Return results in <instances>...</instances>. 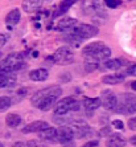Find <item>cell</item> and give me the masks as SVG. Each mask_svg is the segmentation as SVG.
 I'll list each match as a JSON object with an SVG mask.
<instances>
[{
	"mask_svg": "<svg viewBox=\"0 0 136 147\" xmlns=\"http://www.w3.org/2000/svg\"><path fill=\"white\" fill-rule=\"evenodd\" d=\"M127 74L128 76H136V64H132L127 68Z\"/></svg>",
	"mask_w": 136,
	"mask_h": 147,
	"instance_id": "f546056e",
	"label": "cell"
},
{
	"mask_svg": "<svg viewBox=\"0 0 136 147\" xmlns=\"http://www.w3.org/2000/svg\"><path fill=\"white\" fill-rule=\"evenodd\" d=\"M62 146H64V147H75V144H74V142H73V140H70V142H66V143H64Z\"/></svg>",
	"mask_w": 136,
	"mask_h": 147,
	"instance_id": "e575fe53",
	"label": "cell"
},
{
	"mask_svg": "<svg viewBox=\"0 0 136 147\" xmlns=\"http://www.w3.org/2000/svg\"><path fill=\"white\" fill-rule=\"evenodd\" d=\"M5 41H7V37H5L4 34H0V48L5 44Z\"/></svg>",
	"mask_w": 136,
	"mask_h": 147,
	"instance_id": "836d02e7",
	"label": "cell"
},
{
	"mask_svg": "<svg viewBox=\"0 0 136 147\" xmlns=\"http://www.w3.org/2000/svg\"><path fill=\"white\" fill-rule=\"evenodd\" d=\"M100 105H102L100 98H85L83 99V107H85L87 114H92V111H95L98 107H100Z\"/></svg>",
	"mask_w": 136,
	"mask_h": 147,
	"instance_id": "4fadbf2b",
	"label": "cell"
},
{
	"mask_svg": "<svg viewBox=\"0 0 136 147\" xmlns=\"http://www.w3.org/2000/svg\"><path fill=\"white\" fill-rule=\"evenodd\" d=\"M16 82V77L12 73H4L0 70V88H7Z\"/></svg>",
	"mask_w": 136,
	"mask_h": 147,
	"instance_id": "e0dca14e",
	"label": "cell"
},
{
	"mask_svg": "<svg viewBox=\"0 0 136 147\" xmlns=\"http://www.w3.org/2000/svg\"><path fill=\"white\" fill-rule=\"evenodd\" d=\"M73 60H74V53H73V49L70 47H61L56 51L54 56H53V61L58 65H69L72 64Z\"/></svg>",
	"mask_w": 136,
	"mask_h": 147,
	"instance_id": "8992f818",
	"label": "cell"
},
{
	"mask_svg": "<svg viewBox=\"0 0 136 147\" xmlns=\"http://www.w3.org/2000/svg\"><path fill=\"white\" fill-rule=\"evenodd\" d=\"M75 1H77V0H64V1L60 4V9H58L57 13H54V16H57V15H61V13H65V12H66L69 8L72 7Z\"/></svg>",
	"mask_w": 136,
	"mask_h": 147,
	"instance_id": "cb8c5ba5",
	"label": "cell"
},
{
	"mask_svg": "<svg viewBox=\"0 0 136 147\" xmlns=\"http://www.w3.org/2000/svg\"><path fill=\"white\" fill-rule=\"evenodd\" d=\"M5 123H7V126H9V127H17L21 123V117L15 113L8 114L7 118H5Z\"/></svg>",
	"mask_w": 136,
	"mask_h": 147,
	"instance_id": "7402d4cb",
	"label": "cell"
},
{
	"mask_svg": "<svg viewBox=\"0 0 136 147\" xmlns=\"http://www.w3.org/2000/svg\"><path fill=\"white\" fill-rule=\"evenodd\" d=\"M49 77V73L46 69H36V70H32L29 73V78L32 81H37V82H41V81H45V80Z\"/></svg>",
	"mask_w": 136,
	"mask_h": 147,
	"instance_id": "2e32d148",
	"label": "cell"
},
{
	"mask_svg": "<svg viewBox=\"0 0 136 147\" xmlns=\"http://www.w3.org/2000/svg\"><path fill=\"white\" fill-rule=\"evenodd\" d=\"M105 4L109 8H116L119 5V1L118 0H105Z\"/></svg>",
	"mask_w": 136,
	"mask_h": 147,
	"instance_id": "4316f807",
	"label": "cell"
},
{
	"mask_svg": "<svg viewBox=\"0 0 136 147\" xmlns=\"http://www.w3.org/2000/svg\"><path fill=\"white\" fill-rule=\"evenodd\" d=\"M99 135H111V129H110V127H103L102 130H100V133H99Z\"/></svg>",
	"mask_w": 136,
	"mask_h": 147,
	"instance_id": "d6a6232c",
	"label": "cell"
},
{
	"mask_svg": "<svg viewBox=\"0 0 136 147\" xmlns=\"http://www.w3.org/2000/svg\"><path fill=\"white\" fill-rule=\"evenodd\" d=\"M102 81L107 85H116L119 82L124 81V74L119 73V74H109V76H105L102 78Z\"/></svg>",
	"mask_w": 136,
	"mask_h": 147,
	"instance_id": "d6986e66",
	"label": "cell"
},
{
	"mask_svg": "<svg viewBox=\"0 0 136 147\" xmlns=\"http://www.w3.org/2000/svg\"><path fill=\"white\" fill-rule=\"evenodd\" d=\"M77 20L75 19H72V17H66V19H62V20L58 21L57 24V29L58 31H62V32H66V31H73L75 27H77Z\"/></svg>",
	"mask_w": 136,
	"mask_h": 147,
	"instance_id": "7c38bea8",
	"label": "cell"
},
{
	"mask_svg": "<svg viewBox=\"0 0 136 147\" xmlns=\"http://www.w3.org/2000/svg\"><path fill=\"white\" fill-rule=\"evenodd\" d=\"M27 147H46L45 144H42L38 140H29L27 143Z\"/></svg>",
	"mask_w": 136,
	"mask_h": 147,
	"instance_id": "83f0119b",
	"label": "cell"
},
{
	"mask_svg": "<svg viewBox=\"0 0 136 147\" xmlns=\"http://www.w3.org/2000/svg\"><path fill=\"white\" fill-rule=\"evenodd\" d=\"M82 11L85 15H91L95 12V1L94 0H82Z\"/></svg>",
	"mask_w": 136,
	"mask_h": 147,
	"instance_id": "44dd1931",
	"label": "cell"
},
{
	"mask_svg": "<svg viewBox=\"0 0 136 147\" xmlns=\"http://www.w3.org/2000/svg\"><path fill=\"white\" fill-rule=\"evenodd\" d=\"M69 80H70V76H66V77H65L64 73H62V76H61V81H69Z\"/></svg>",
	"mask_w": 136,
	"mask_h": 147,
	"instance_id": "74e56055",
	"label": "cell"
},
{
	"mask_svg": "<svg viewBox=\"0 0 136 147\" xmlns=\"http://www.w3.org/2000/svg\"><path fill=\"white\" fill-rule=\"evenodd\" d=\"M0 147H3V144H1V142H0Z\"/></svg>",
	"mask_w": 136,
	"mask_h": 147,
	"instance_id": "ab89813d",
	"label": "cell"
},
{
	"mask_svg": "<svg viewBox=\"0 0 136 147\" xmlns=\"http://www.w3.org/2000/svg\"><path fill=\"white\" fill-rule=\"evenodd\" d=\"M38 138L42 140H50V142H57V129L54 127H48L45 130L38 133Z\"/></svg>",
	"mask_w": 136,
	"mask_h": 147,
	"instance_id": "9a60e30c",
	"label": "cell"
},
{
	"mask_svg": "<svg viewBox=\"0 0 136 147\" xmlns=\"http://www.w3.org/2000/svg\"><path fill=\"white\" fill-rule=\"evenodd\" d=\"M120 66H122V61L118 60V58H114V60H106L105 61V68L111 69V70H118Z\"/></svg>",
	"mask_w": 136,
	"mask_h": 147,
	"instance_id": "603a6c76",
	"label": "cell"
},
{
	"mask_svg": "<svg viewBox=\"0 0 136 147\" xmlns=\"http://www.w3.org/2000/svg\"><path fill=\"white\" fill-rule=\"evenodd\" d=\"M131 88H132L133 90H136V81H135V82H132V84H131Z\"/></svg>",
	"mask_w": 136,
	"mask_h": 147,
	"instance_id": "f35d334b",
	"label": "cell"
},
{
	"mask_svg": "<svg viewBox=\"0 0 136 147\" xmlns=\"http://www.w3.org/2000/svg\"><path fill=\"white\" fill-rule=\"evenodd\" d=\"M61 94L62 90L60 86H49V88H45V89H41L34 93L31 102L34 107H37L42 111H48L56 105V101Z\"/></svg>",
	"mask_w": 136,
	"mask_h": 147,
	"instance_id": "6da1fadb",
	"label": "cell"
},
{
	"mask_svg": "<svg viewBox=\"0 0 136 147\" xmlns=\"http://www.w3.org/2000/svg\"><path fill=\"white\" fill-rule=\"evenodd\" d=\"M129 143L133 144V146H136V135H133V137H131V139H129Z\"/></svg>",
	"mask_w": 136,
	"mask_h": 147,
	"instance_id": "8d00e7d4",
	"label": "cell"
},
{
	"mask_svg": "<svg viewBox=\"0 0 136 147\" xmlns=\"http://www.w3.org/2000/svg\"><path fill=\"white\" fill-rule=\"evenodd\" d=\"M49 125L44 121H34V122L29 123L27 126L23 129L24 133H40V131L45 130V129H48Z\"/></svg>",
	"mask_w": 136,
	"mask_h": 147,
	"instance_id": "8fae6325",
	"label": "cell"
},
{
	"mask_svg": "<svg viewBox=\"0 0 136 147\" xmlns=\"http://www.w3.org/2000/svg\"><path fill=\"white\" fill-rule=\"evenodd\" d=\"M98 66H99V64L96 61H92V60H87L86 58V62H85V70L87 73H90V72H94L95 69H98Z\"/></svg>",
	"mask_w": 136,
	"mask_h": 147,
	"instance_id": "484cf974",
	"label": "cell"
},
{
	"mask_svg": "<svg viewBox=\"0 0 136 147\" xmlns=\"http://www.w3.org/2000/svg\"><path fill=\"white\" fill-rule=\"evenodd\" d=\"M82 147H99V142L98 140H90V142L85 143Z\"/></svg>",
	"mask_w": 136,
	"mask_h": 147,
	"instance_id": "1f68e13d",
	"label": "cell"
},
{
	"mask_svg": "<svg viewBox=\"0 0 136 147\" xmlns=\"http://www.w3.org/2000/svg\"><path fill=\"white\" fill-rule=\"evenodd\" d=\"M115 111L123 114H132L136 111V97L132 94H123L115 106Z\"/></svg>",
	"mask_w": 136,
	"mask_h": 147,
	"instance_id": "5b68a950",
	"label": "cell"
},
{
	"mask_svg": "<svg viewBox=\"0 0 136 147\" xmlns=\"http://www.w3.org/2000/svg\"><path fill=\"white\" fill-rule=\"evenodd\" d=\"M74 138V131H73L72 127L69 126H61L60 129H57V142L60 143H66V142H70Z\"/></svg>",
	"mask_w": 136,
	"mask_h": 147,
	"instance_id": "30bf717a",
	"label": "cell"
},
{
	"mask_svg": "<svg viewBox=\"0 0 136 147\" xmlns=\"http://www.w3.org/2000/svg\"><path fill=\"white\" fill-rule=\"evenodd\" d=\"M100 101H102V106L109 110H114L116 106V103H118L116 96L112 92H110V90H105V92L102 93Z\"/></svg>",
	"mask_w": 136,
	"mask_h": 147,
	"instance_id": "ba28073f",
	"label": "cell"
},
{
	"mask_svg": "<svg viewBox=\"0 0 136 147\" xmlns=\"http://www.w3.org/2000/svg\"><path fill=\"white\" fill-rule=\"evenodd\" d=\"M72 129H73V131H74L75 138H85L91 133L90 126H87V125H86L85 122H82V121H74Z\"/></svg>",
	"mask_w": 136,
	"mask_h": 147,
	"instance_id": "9c48e42d",
	"label": "cell"
},
{
	"mask_svg": "<svg viewBox=\"0 0 136 147\" xmlns=\"http://www.w3.org/2000/svg\"><path fill=\"white\" fill-rule=\"evenodd\" d=\"M20 17H21V13H20V11L17 9V8H15V9H12L9 12V13L7 15V23L9 25H16L19 21H20Z\"/></svg>",
	"mask_w": 136,
	"mask_h": 147,
	"instance_id": "ffe728a7",
	"label": "cell"
},
{
	"mask_svg": "<svg viewBox=\"0 0 136 147\" xmlns=\"http://www.w3.org/2000/svg\"><path fill=\"white\" fill-rule=\"evenodd\" d=\"M41 7V0H24L23 1V9L28 13L36 12Z\"/></svg>",
	"mask_w": 136,
	"mask_h": 147,
	"instance_id": "ac0fdd59",
	"label": "cell"
},
{
	"mask_svg": "<svg viewBox=\"0 0 136 147\" xmlns=\"http://www.w3.org/2000/svg\"><path fill=\"white\" fill-rule=\"evenodd\" d=\"M112 126L115 127V129H118V130H123L124 129V123L120 119H115V121H112Z\"/></svg>",
	"mask_w": 136,
	"mask_h": 147,
	"instance_id": "f1b7e54d",
	"label": "cell"
},
{
	"mask_svg": "<svg viewBox=\"0 0 136 147\" xmlns=\"http://www.w3.org/2000/svg\"><path fill=\"white\" fill-rule=\"evenodd\" d=\"M73 32L83 40V38H90L96 36L99 33V29L98 27H94V25L90 24H77V27L73 29Z\"/></svg>",
	"mask_w": 136,
	"mask_h": 147,
	"instance_id": "52a82bcc",
	"label": "cell"
},
{
	"mask_svg": "<svg viewBox=\"0 0 136 147\" xmlns=\"http://www.w3.org/2000/svg\"><path fill=\"white\" fill-rule=\"evenodd\" d=\"M83 55L87 60H92L96 62L106 61L111 56V49L103 41H96V42H91V44L86 45L83 48Z\"/></svg>",
	"mask_w": 136,
	"mask_h": 147,
	"instance_id": "7a4b0ae2",
	"label": "cell"
},
{
	"mask_svg": "<svg viewBox=\"0 0 136 147\" xmlns=\"http://www.w3.org/2000/svg\"><path fill=\"white\" fill-rule=\"evenodd\" d=\"M77 110H79V102L74 97H66L54 105L56 115H65L69 111H77Z\"/></svg>",
	"mask_w": 136,
	"mask_h": 147,
	"instance_id": "277c9868",
	"label": "cell"
},
{
	"mask_svg": "<svg viewBox=\"0 0 136 147\" xmlns=\"http://www.w3.org/2000/svg\"><path fill=\"white\" fill-rule=\"evenodd\" d=\"M25 68L24 56L21 53H11L0 62V70L4 73H13Z\"/></svg>",
	"mask_w": 136,
	"mask_h": 147,
	"instance_id": "3957f363",
	"label": "cell"
},
{
	"mask_svg": "<svg viewBox=\"0 0 136 147\" xmlns=\"http://www.w3.org/2000/svg\"><path fill=\"white\" fill-rule=\"evenodd\" d=\"M12 147H25V144L23 143V142H16V143H13Z\"/></svg>",
	"mask_w": 136,
	"mask_h": 147,
	"instance_id": "d590c367",
	"label": "cell"
},
{
	"mask_svg": "<svg viewBox=\"0 0 136 147\" xmlns=\"http://www.w3.org/2000/svg\"><path fill=\"white\" fill-rule=\"evenodd\" d=\"M128 127L131 130H136V117H132L128 119Z\"/></svg>",
	"mask_w": 136,
	"mask_h": 147,
	"instance_id": "4dcf8cb0",
	"label": "cell"
},
{
	"mask_svg": "<svg viewBox=\"0 0 136 147\" xmlns=\"http://www.w3.org/2000/svg\"><path fill=\"white\" fill-rule=\"evenodd\" d=\"M126 139L123 135H119V134H111L106 142L107 147H124L126 146Z\"/></svg>",
	"mask_w": 136,
	"mask_h": 147,
	"instance_id": "5bb4252c",
	"label": "cell"
},
{
	"mask_svg": "<svg viewBox=\"0 0 136 147\" xmlns=\"http://www.w3.org/2000/svg\"><path fill=\"white\" fill-rule=\"evenodd\" d=\"M11 106V98L9 97H0V113L8 110Z\"/></svg>",
	"mask_w": 136,
	"mask_h": 147,
	"instance_id": "d4e9b609",
	"label": "cell"
}]
</instances>
